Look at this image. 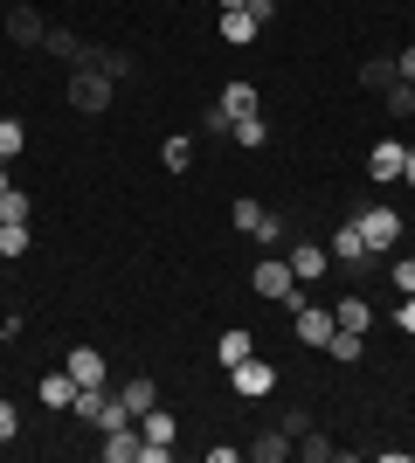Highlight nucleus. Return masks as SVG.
Listing matches in <instances>:
<instances>
[{
	"label": "nucleus",
	"instance_id": "f257e3e1",
	"mask_svg": "<svg viewBox=\"0 0 415 463\" xmlns=\"http://www.w3.org/2000/svg\"><path fill=\"white\" fill-rule=\"evenodd\" d=\"M111 90H118V83L104 77L98 62H77V70H70V111H111Z\"/></svg>",
	"mask_w": 415,
	"mask_h": 463
},
{
	"label": "nucleus",
	"instance_id": "f03ea898",
	"mask_svg": "<svg viewBox=\"0 0 415 463\" xmlns=\"http://www.w3.org/2000/svg\"><path fill=\"white\" fill-rule=\"evenodd\" d=\"M250 284H257V298H270V305H305V290H297V277H291V263H277V256H263L257 270H250Z\"/></svg>",
	"mask_w": 415,
	"mask_h": 463
},
{
	"label": "nucleus",
	"instance_id": "7ed1b4c3",
	"mask_svg": "<svg viewBox=\"0 0 415 463\" xmlns=\"http://www.w3.org/2000/svg\"><path fill=\"white\" fill-rule=\"evenodd\" d=\"M354 229H360V242H367V256H388L401 242V214L395 208H367V214H354Z\"/></svg>",
	"mask_w": 415,
	"mask_h": 463
},
{
	"label": "nucleus",
	"instance_id": "20e7f679",
	"mask_svg": "<svg viewBox=\"0 0 415 463\" xmlns=\"http://www.w3.org/2000/svg\"><path fill=\"white\" fill-rule=\"evenodd\" d=\"M229 387H236V394H250V402H263V394L277 387V367L263 360V353H250V360H236V367H229Z\"/></svg>",
	"mask_w": 415,
	"mask_h": 463
},
{
	"label": "nucleus",
	"instance_id": "39448f33",
	"mask_svg": "<svg viewBox=\"0 0 415 463\" xmlns=\"http://www.w3.org/2000/svg\"><path fill=\"white\" fill-rule=\"evenodd\" d=\"M291 332L305 339V346L325 353V339H333V305H312V298H305V305L291 311Z\"/></svg>",
	"mask_w": 415,
	"mask_h": 463
},
{
	"label": "nucleus",
	"instance_id": "423d86ee",
	"mask_svg": "<svg viewBox=\"0 0 415 463\" xmlns=\"http://www.w3.org/2000/svg\"><path fill=\"white\" fill-rule=\"evenodd\" d=\"M229 222H236L242 235H257V242H277V235H284V222H277V214H263L257 201H250V194H242L236 208H229Z\"/></svg>",
	"mask_w": 415,
	"mask_h": 463
},
{
	"label": "nucleus",
	"instance_id": "0eeeda50",
	"mask_svg": "<svg viewBox=\"0 0 415 463\" xmlns=\"http://www.w3.org/2000/svg\"><path fill=\"white\" fill-rule=\"evenodd\" d=\"M215 28H222V42H229V49H250V42L263 35V21L250 14V7H222V21H215Z\"/></svg>",
	"mask_w": 415,
	"mask_h": 463
},
{
	"label": "nucleus",
	"instance_id": "6e6552de",
	"mask_svg": "<svg viewBox=\"0 0 415 463\" xmlns=\"http://www.w3.org/2000/svg\"><path fill=\"white\" fill-rule=\"evenodd\" d=\"M401 153H409L401 138H381L374 153H367V174H374V187H388V180H401Z\"/></svg>",
	"mask_w": 415,
	"mask_h": 463
},
{
	"label": "nucleus",
	"instance_id": "1a4fd4ad",
	"mask_svg": "<svg viewBox=\"0 0 415 463\" xmlns=\"http://www.w3.org/2000/svg\"><path fill=\"white\" fill-rule=\"evenodd\" d=\"M325 256H333V263H346V270H360V263H367V242H360V229H354V222H339V229H333Z\"/></svg>",
	"mask_w": 415,
	"mask_h": 463
},
{
	"label": "nucleus",
	"instance_id": "9d476101",
	"mask_svg": "<svg viewBox=\"0 0 415 463\" xmlns=\"http://www.w3.org/2000/svg\"><path fill=\"white\" fill-rule=\"evenodd\" d=\"M42 35H49V21H42L35 7H14V14H7V42H21V49H42Z\"/></svg>",
	"mask_w": 415,
	"mask_h": 463
},
{
	"label": "nucleus",
	"instance_id": "9b49d317",
	"mask_svg": "<svg viewBox=\"0 0 415 463\" xmlns=\"http://www.w3.org/2000/svg\"><path fill=\"white\" fill-rule=\"evenodd\" d=\"M284 263H291L297 284H312V277H325V263H333V256L318 250V242H291V256H284Z\"/></svg>",
	"mask_w": 415,
	"mask_h": 463
},
{
	"label": "nucleus",
	"instance_id": "f8f14e48",
	"mask_svg": "<svg viewBox=\"0 0 415 463\" xmlns=\"http://www.w3.org/2000/svg\"><path fill=\"white\" fill-rule=\"evenodd\" d=\"M62 367H70V381H77V387H104V353L98 346H77Z\"/></svg>",
	"mask_w": 415,
	"mask_h": 463
},
{
	"label": "nucleus",
	"instance_id": "ddd939ff",
	"mask_svg": "<svg viewBox=\"0 0 415 463\" xmlns=\"http://www.w3.org/2000/svg\"><path fill=\"white\" fill-rule=\"evenodd\" d=\"M242 457H257V463H284V457H297V443L284 436V429H270V436H250V449Z\"/></svg>",
	"mask_w": 415,
	"mask_h": 463
},
{
	"label": "nucleus",
	"instance_id": "4468645a",
	"mask_svg": "<svg viewBox=\"0 0 415 463\" xmlns=\"http://www.w3.org/2000/svg\"><path fill=\"white\" fill-rule=\"evenodd\" d=\"M98 457H104V463H138V429H104Z\"/></svg>",
	"mask_w": 415,
	"mask_h": 463
},
{
	"label": "nucleus",
	"instance_id": "2eb2a0df",
	"mask_svg": "<svg viewBox=\"0 0 415 463\" xmlns=\"http://www.w3.org/2000/svg\"><path fill=\"white\" fill-rule=\"evenodd\" d=\"M215 104H222V111H229V118H257V111H263V97H257V83H229V90H222Z\"/></svg>",
	"mask_w": 415,
	"mask_h": 463
},
{
	"label": "nucleus",
	"instance_id": "dca6fc26",
	"mask_svg": "<svg viewBox=\"0 0 415 463\" xmlns=\"http://www.w3.org/2000/svg\"><path fill=\"white\" fill-rule=\"evenodd\" d=\"M333 326H346V332H374V305H367V298H339V305H333Z\"/></svg>",
	"mask_w": 415,
	"mask_h": 463
},
{
	"label": "nucleus",
	"instance_id": "f3484780",
	"mask_svg": "<svg viewBox=\"0 0 415 463\" xmlns=\"http://www.w3.org/2000/svg\"><path fill=\"white\" fill-rule=\"evenodd\" d=\"M42 49H49V56H62V62H90V42H77L70 28H49V35H42Z\"/></svg>",
	"mask_w": 415,
	"mask_h": 463
},
{
	"label": "nucleus",
	"instance_id": "a211bd4d",
	"mask_svg": "<svg viewBox=\"0 0 415 463\" xmlns=\"http://www.w3.org/2000/svg\"><path fill=\"white\" fill-rule=\"evenodd\" d=\"M325 353H333L339 367H354L360 353H367V332H346V326H333V339H325Z\"/></svg>",
	"mask_w": 415,
	"mask_h": 463
},
{
	"label": "nucleus",
	"instance_id": "6ab92c4d",
	"mask_svg": "<svg viewBox=\"0 0 415 463\" xmlns=\"http://www.w3.org/2000/svg\"><path fill=\"white\" fill-rule=\"evenodd\" d=\"M90 62H98V70H104L111 83H132V77H138V62L125 56V49H90Z\"/></svg>",
	"mask_w": 415,
	"mask_h": 463
},
{
	"label": "nucleus",
	"instance_id": "aec40b11",
	"mask_svg": "<svg viewBox=\"0 0 415 463\" xmlns=\"http://www.w3.org/2000/svg\"><path fill=\"white\" fill-rule=\"evenodd\" d=\"M77 402V381H70V367L62 373H42V408H70Z\"/></svg>",
	"mask_w": 415,
	"mask_h": 463
},
{
	"label": "nucleus",
	"instance_id": "412c9836",
	"mask_svg": "<svg viewBox=\"0 0 415 463\" xmlns=\"http://www.w3.org/2000/svg\"><path fill=\"white\" fill-rule=\"evenodd\" d=\"M360 83H367V90H388V83H401L395 56H367V62H360Z\"/></svg>",
	"mask_w": 415,
	"mask_h": 463
},
{
	"label": "nucleus",
	"instance_id": "4be33fe9",
	"mask_svg": "<svg viewBox=\"0 0 415 463\" xmlns=\"http://www.w3.org/2000/svg\"><path fill=\"white\" fill-rule=\"evenodd\" d=\"M242 146V153H263V146H270V125H263V111L257 118H236V132H229Z\"/></svg>",
	"mask_w": 415,
	"mask_h": 463
},
{
	"label": "nucleus",
	"instance_id": "5701e85b",
	"mask_svg": "<svg viewBox=\"0 0 415 463\" xmlns=\"http://www.w3.org/2000/svg\"><path fill=\"white\" fill-rule=\"evenodd\" d=\"M118 402H125V408H132V422H138V415H146V408H153V402H159V387H153V381H146V373H138V381H125V387H118Z\"/></svg>",
	"mask_w": 415,
	"mask_h": 463
},
{
	"label": "nucleus",
	"instance_id": "b1692460",
	"mask_svg": "<svg viewBox=\"0 0 415 463\" xmlns=\"http://www.w3.org/2000/svg\"><path fill=\"white\" fill-rule=\"evenodd\" d=\"M250 353H257L250 332H222V339H215V360H222V367H236V360H250Z\"/></svg>",
	"mask_w": 415,
	"mask_h": 463
},
{
	"label": "nucleus",
	"instance_id": "393cba45",
	"mask_svg": "<svg viewBox=\"0 0 415 463\" xmlns=\"http://www.w3.org/2000/svg\"><path fill=\"white\" fill-rule=\"evenodd\" d=\"M28 242H35V229L28 222H0V256L14 263V256H28Z\"/></svg>",
	"mask_w": 415,
	"mask_h": 463
},
{
	"label": "nucleus",
	"instance_id": "a878e982",
	"mask_svg": "<svg viewBox=\"0 0 415 463\" xmlns=\"http://www.w3.org/2000/svg\"><path fill=\"white\" fill-rule=\"evenodd\" d=\"M21 153H28V125L0 111V159H21Z\"/></svg>",
	"mask_w": 415,
	"mask_h": 463
},
{
	"label": "nucleus",
	"instance_id": "bb28decb",
	"mask_svg": "<svg viewBox=\"0 0 415 463\" xmlns=\"http://www.w3.org/2000/svg\"><path fill=\"white\" fill-rule=\"evenodd\" d=\"M297 457H305V463H333V457H339V443H325L318 429H305V436H297Z\"/></svg>",
	"mask_w": 415,
	"mask_h": 463
},
{
	"label": "nucleus",
	"instance_id": "cd10ccee",
	"mask_svg": "<svg viewBox=\"0 0 415 463\" xmlns=\"http://www.w3.org/2000/svg\"><path fill=\"white\" fill-rule=\"evenodd\" d=\"M166 174H187V166H194V138H166Z\"/></svg>",
	"mask_w": 415,
	"mask_h": 463
},
{
	"label": "nucleus",
	"instance_id": "c85d7f7f",
	"mask_svg": "<svg viewBox=\"0 0 415 463\" xmlns=\"http://www.w3.org/2000/svg\"><path fill=\"white\" fill-rule=\"evenodd\" d=\"M388 118H415V83H388Z\"/></svg>",
	"mask_w": 415,
	"mask_h": 463
},
{
	"label": "nucleus",
	"instance_id": "c756f323",
	"mask_svg": "<svg viewBox=\"0 0 415 463\" xmlns=\"http://www.w3.org/2000/svg\"><path fill=\"white\" fill-rule=\"evenodd\" d=\"M28 214H35V201H28L21 187H7V194H0V222H28Z\"/></svg>",
	"mask_w": 415,
	"mask_h": 463
},
{
	"label": "nucleus",
	"instance_id": "7c9ffc66",
	"mask_svg": "<svg viewBox=\"0 0 415 463\" xmlns=\"http://www.w3.org/2000/svg\"><path fill=\"white\" fill-rule=\"evenodd\" d=\"M201 132H208V138H229V132H236V118H229V111H222V104H215V111L201 118Z\"/></svg>",
	"mask_w": 415,
	"mask_h": 463
},
{
	"label": "nucleus",
	"instance_id": "2f4dec72",
	"mask_svg": "<svg viewBox=\"0 0 415 463\" xmlns=\"http://www.w3.org/2000/svg\"><path fill=\"white\" fill-rule=\"evenodd\" d=\"M14 436H21V408L0 402V443H14Z\"/></svg>",
	"mask_w": 415,
	"mask_h": 463
},
{
	"label": "nucleus",
	"instance_id": "473e14b6",
	"mask_svg": "<svg viewBox=\"0 0 415 463\" xmlns=\"http://www.w3.org/2000/svg\"><path fill=\"white\" fill-rule=\"evenodd\" d=\"M388 277H395V290H401V298H409V290H415V256H401V263H395V270H388Z\"/></svg>",
	"mask_w": 415,
	"mask_h": 463
},
{
	"label": "nucleus",
	"instance_id": "72a5a7b5",
	"mask_svg": "<svg viewBox=\"0 0 415 463\" xmlns=\"http://www.w3.org/2000/svg\"><path fill=\"white\" fill-rule=\"evenodd\" d=\"M277 429H284V436H305V429H312V415H305V408H284V422H277Z\"/></svg>",
	"mask_w": 415,
	"mask_h": 463
},
{
	"label": "nucleus",
	"instance_id": "f704fd0d",
	"mask_svg": "<svg viewBox=\"0 0 415 463\" xmlns=\"http://www.w3.org/2000/svg\"><path fill=\"white\" fill-rule=\"evenodd\" d=\"M395 70H401V83H415V42H409V49L395 56Z\"/></svg>",
	"mask_w": 415,
	"mask_h": 463
},
{
	"label": "nucleus",
	"instance_id": "c9c22d12",
	"mask_svg": "<svg viewBox=\"0 0 415 463\" xmlns=\"http://www.w3.org/2000/svg\"><path fill=\"white\" fill-rule=\"evenodd\" d=\"M395 318H401V332H415V290L401 298V311H395Z\"/></svg>",
	"mask_w": 415,
	"mask_h": 463
},
{
	"label": "nucleus",
	"instance_id": "e433bc0d",
	"mask_svg": "<svg viewBox=\"0 0 415 463\" xmlns=\"http://www.w3.org/2000/svg\"><path fill=\"white\" fill-rule=\"evenodd\" d=\"M401 180H409V187H415V146H409V153H401Z\"/></svg>",
	"mask_w": 415,
	"mask_h": 463
},
{
	"label": "nucleus",
	"instance_id": "4c0bfd02",
	"mask_svg": "<svg viewBox=\"0 0 415 463\" xmlns=\"http://www.w3.org/2000/svg\"><path fill=\"white\" fill-rule=\"evenodd\" d=\"M7 166H14V159H0V194H7V187H14V180H7Z\"/></svg>",
	"mask_w": 415,
	"mask_h": 463
},
{
	"label": "nucleus",
	"instance_id": "58836bf2",
	"mask_svg": "<svg viewBox=\"0 0 415 463\" xmlns=\"http://www.w3.org/2000/svg\"><path fill=\"white\" fill-rule=\"evenodd\" d=\"M222 7H257V0H222Z\"/></svg>",
	"mask_w": 415,
	"mask_h": 463
}]
</instances>
